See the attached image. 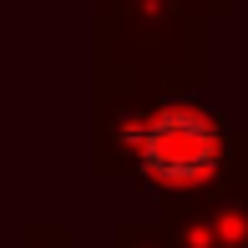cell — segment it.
Returning <instances> with one entry per match:
<instances>
[{
  "label": "cell",
  "mask_w": 248,
  "mask_h": 248,
  "mask_svg": "<svg viewBox=\"0 0 248 248\" xmlns=\"http://www.w3.org/2000/svg\"><path fill=\"white\" fill-rule=\"evenodd\" d=\"M132 157L152 193H198L228 167V127L208 107L172 101L132 127Z\"/></svg>",
  "instance_id": "obj_1"
}]
</instances>
